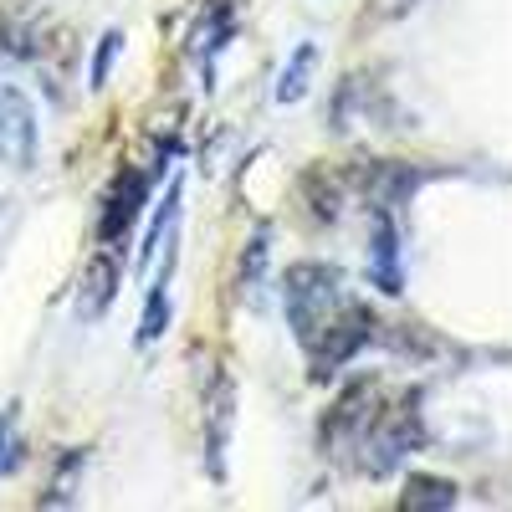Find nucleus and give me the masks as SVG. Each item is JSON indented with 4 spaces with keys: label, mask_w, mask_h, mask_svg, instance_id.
I'll return each instance as SVG.
<instances>
[{
    "label": "nucleus",
    "mask_w": 512,
    "mask_h": 512,
    "mask_svg": "<svg viewBox=\"0 0 512 512\" xmlns=\"http://www.w3.org/2000/svg\"><path fill=\"white\" fill-rule=\"evenodd\" d=\"M169 272L149 287V303H144V318H139V344H154V338L164 333V323H169Z\"/></svg>",
    "instance_id": "obj_14"
},
{
    "label": "nucleus",
    "mask_w": 512,
    "mask_h": 512,
    "mask_svg": "<svg viewBox=\"0 0 512 512\" xmlns=\"http://www.w3.org/2000/svg\"><path fill=\"white\" fill-rule=\"evenodd\" d=\"M205 420H210V436H205L210 472L226 477V446H231V425H236V384H231V374H216V384H210Z\"/></svg>",
    "instance_id": "obj_8"
},
{
    "label": "nucleus",
    "mask_w": 512,
    "mask_h": 512,
    "mask_svg": "<svg viewBox=\"0 0 512 512\" xmlns=\"http://www.w3.org/2000/svg\"><path fill=\"white\" fill-rule=\"evenodd\" d=\"M369 282H374L379 292H405V272H400V226H395V210H374Z\"/></svg>",
    "instance_id": "obj_7"
},
{
    "label": "nucleus",
    "mask_w": 512,
    "mask_h": 512,
    "mask_svg": "<svg viewBox=\"0 0 512 512\" xmlns=\"http://www.w3.org/2000/svg\"><path fill=\"white\" fill-rule=\"evenodd\" d=\"M226 36H231V0H216V6H210V21L195 31V57L210 67V57L226 47Z\"/></svg>",
    "instance_id": "obj_12"
},
{
    "label": "nucleus",
    "mask_w": 512,
    "mask_h": 512,
    "mask_svg": "<svg viewBox=\"0 0 512 512\" xmlns=\"http://www.w3.org/2000/svg\"><path fill=\"white\" fill-rule=\"evenodd\" d=\"M123 52V36L118 31H103L98 41V57H93V72H88V88H108V72H113V57Z\"/></svg>",
    "instance_id": "obj_15"
},
{
    "label": "nucleus",
    "mask_w": 512,
    "mask_h": 512,
    "mask_svg": "<svg viewBox=\"0 0 512 512\" xmlns=\"http://www.w3.org/2000/svg\"><path fill=\"white\" fill-rule=\"evenodd\" d=\"M21 461H26L21 420H16V405H6V410H0V477H11Z\"/></svg>",
    "instance_id": "obj_13"
},
{
    "label": "nucleus",
    "mask_w": 512,
    "mask_h": 512,
    "mask_svg": "<svg viewBox=\"0 0 512 512\" xmlns=\"http://www.w3.org/2000/svg\"><path fill=\"white\" fill-rule=\"evenodd\" d=\"M149 190H154V175H144V169H134V164H123V175L113 180V190L103 200V221H98V241L103 246H118L128 231L139 226V210H144Z\"/></svg>",
    "instance_id": "obj_6"
},
{
    "label": "nucleus",
    "mask_w": 512,
    "mask_h": 512,
    "mask_svg": "<svg viewBox=\"0 0 512 512\" xmlns=\"http://www.w3.org/2000/svg\"><path fill=\"white\" fill-rule=\"evenodd\" d=\"M415 6V0H374V6L364 11V21H390V16H405Z\"/></svg>",
    "instance_id": "obj_16"
},
{
    "label": "nucleus",
    "mask_w": 512,
    "mask_h": 512,
    "mask_svg": "<svg viewBox=\"0 0 512 512\" xmlns=\"http://www.w3.org/2000/svg\"><path fill=\"white\" fill-rule=\"evenodd\" d=\"M456 502H461V492L446 477H410L405 482V497H400V507H410V512H446Z\"/></svg>",
    "instance_id": "obj_11"
},
{
    "label": "nucleus",
    "mask_w": 512,
    "mask_h": 512,
    "mask_svg": "<svg viewBox=\"0 0 512 512\" xmlns=\"http://www.w3.org/2000/svg\"><path fill=\"white\" fill-rule=\"evenodd\" d=\"M0 62L6 67H31L41 77H67L72 62V36L26 0H0Z\"/></svg>",
    "instance_id": "obj_2"
},
{
    "label": "nucleus",
    "mask_w": 512,
    "mask_h": 512,
    "mask_svg": "<svg viewBox=\"0 0 512 512\" xmlns=\"http://www.w3.org/2000/svg\"><path fill=\"white\" fill-rule=\"evenodd\" d=\"M420 441H425V425H420V395L384 400V410H379V420L369 425L364 446L354 451V466H359V472H369V477H390L410 451H420Z\"/></svg>",
    "instance_id": "obj_3"
},
{
    "label": "nucleus",
    "mask_w": 512,
    "mask_h": 512,
    "mask_svg": "<svg viewBox=\"0 0 512 512\" xmlns=\"http://www.w3.org/2000/svg\"><path fill=\"white\" fill-rule=\"evenodd\" d=\"M379 410H384V384L379 379L349 384V390L338 395V405L328 410V420H323V451L354 456L364 446V436H369V425L379 420Z\"/></svg>",
    "instance_id": "obj_4"
},
{
    "label": "nucleus",
    "mask_w": 512,
    "mask_h": 512,
    "mask_svg": "<svg viewBox=\"0 0 512 512\" xmlns=\"http://www.w3.org/2000/svg\"><path fill=\"white\" fill-rule=\"evenodd\" d=\"M313 67H318V47H313V41H303V47L292 52V62L282 67V77H277V103H282V108L308 98V88H313Z\"/></svg>",
    "instance_id": "obj_10"
},
{
    "label": "nucleus",
    "mask_w": 512,
    "mask_h": 512,
    "mask_svg": "<svg viewBox=\"0 0 512 512\" xmlns=\"http://www.w3.org/2000/svg\"><path fill=\"white\" fill-rule=\"evenodd\" d=\"M0 164L11 169L36 164V108L16 82H0Z\"/></svg>",
    "instance_id": "obj_5"
},
{
    "label": "nucleus",
    "mask_w": 512,
    "mask_h": 512,
    "mask_svg": "<svg viewBox=\"0 0 512 512\" xmlns=\"http://www.w3.org/2000/svg\"><path fill=\"white\" fill-rule=\"evenodd\" d=\"M282 303H287V328L303 344L318 379H328L333 369H344L349 359H359L369 344L384 338V323L374 318V308L359 303L349 292V277L328 262L287 267Z\"/></svg>",
    "instance_id": "obj_1"
},
{
    "label": "nucleus",
    "mask_w": 512,
    "mask_h": 512,
    "mask_svg": "<svg viewBox=\"0 0 512 512\" xmlns=\"http://www.w3.org/2000/svg\"><path fill=\"white\" fill-rule=\"evenodd\" d=\"M118 256L113 246H98V256L88 262V272H82V297H77V313L82 318H98L108 303H113V287H118Z\"/></svg>",
    "instance_id": "obj_9"
}]
</instances>
